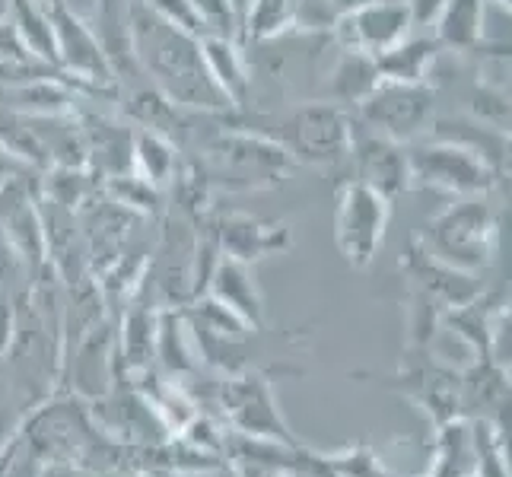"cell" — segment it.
Returning a JSON list of instances; mask_svg holds the SVG:
<instances>
[{"mask_svg": "<svg viewBox=\"0 0 512 477\" xmlns=\"http://www.w3.org/2000/svg\"><path fill=\"white\" fill-rule=\"evenodd\" d=\"M131 48L140 74L172 105L194 115L229 118L236 115L233 102L210 77L201 55V39L156 16L144 0H131Z\"/></svg>", "mask_w": 512, "mask_h": 477, "instance_id": "obj_1", "label": "cell"}, {"mask_svg": "<svg viewBox=\"0 0 512 477\" xmlns=\"http://www.w3.org/2000/svg\"><path fill=\"white\" fill-rule=\"evenodd\" d=\"M201 172L210 188L226 191H261L284 182L296 166L277 137L229 125L217 131L201 150Z\"/></svg>", "mask_w": 512, "mask_h": 477, "instance_id": "obj_2", "label": "cell"}, {"mask_svg": "<svg viewBox=\"0 0 512 477\" xmlns=\"http://www.w3.org/2000/svg\"><path fill=\"white\" fill-rule=\"evenodd\" d=\"M423 245L455 271L478 274L490 268L500 245V217L487 194L474 198H452L449 207L423 229Z\"/></svg>", "mask_w": 512, "mask_h": 477, "instance_id": "obj_3", "label": "cell"}, {"mask_svg": "<svg viewBox=\"0 0 512 477\" xmlns=\"http://www.w3.org/2000/svg\"><path fill=\"white\" fill-rule=\"evenodd\" d=\"M353 125L382 134L398 144H411L427 134L436 118V86L433 83H392L379 80L350 109Z\"/></svg>", "mask_w": 512, "mask_h": 477, "instance_id": "obj_4", "label": "cell"}, {"mask_svg": "<svg viewBox=\"0 0 512 477\" xmlns=\"http://www.w3.org/2000/svg\"><path fill=\"white\" fill-rule=\"evenodd\" d=\"M220 408L229 433L252 436V439H271L284 446H303L293 436L290 423L280 414L274 376L268 369L242 366L220 382Z\"/></svg>", "mask_w": 512, "mask_h": 477, "instance_id": "obj_5", "label": "cell"}, {"mask_svg": "<svg viewBox=\"0 0 512 477\" xmlns=\"http://www.w3.org/2000/svg\"><path fill=\"white\" fill-rule=\"evenodd\" d=\"M411 159V188H430L449 198H474L490 194L503 175L484 156L455 144V140L433 137L430 144L408 147Z\"/></svg>", "mask_w": 512, "mask_h": 477, "instance_id": "obj_6", "label": "cell"}, {"mask_svg": "<svg viewBox=\"0 0 512 477\" xmlns=\"http://www.w3.org/2000/svg\"><path fill=\"white\" fill-rule=\"evenodd\" d=\"M280 144L287 147L293 163L306 166H338L350 153L353 140V115L344 105L331 99L299 102L284 118Z\"/></svg>", "mask_w": 512, "mask_h": 477, "instance_id": "obj_7", "label": "cell"}, {"mask_svg": "<svg viewBox=\"0 0 512 477\" xmlns=\"http://www.w3.org/2000/svg\"><path fill=\"white\" fill-rule=\"evenodd\" d=\"M392 220V201L360 182H341L334 201V245L350 268H369L376 261L385 229Z\"/></svg>", "mask_w": 512, "mask_h": 477, "instance_id": "obj_8", "label": "cell"}, {"mask_svg": "<svg viewBox=\"0 0 512 477\" xmlns=\"http://www.w3.org/2000/svg\"><path fill=\"white\" fill-rule=\"evenodd\" d=\"M51 26H55V48H58V70L77 86L80 93L115 96L118 83L109 67V58L96 39L93 26L86 23L70 4L51 7Z\"/></svg>", "mask_w": 512, "mask_h": 477, "instance_id": "obj_9", "label": "cell"}, {"mask_svg": "<svg viewBox=\"0 0 512 477\" xmlns=\"http://www.w3.org/2000/svg\"><path fill=\"white\" fill-rule=\"evenodd\" d=\"M388 388H398L404 398H411L417 408L433 420V427L452 417H462V398H458V373L446 363H439L430 347L411 350V363L401 366Z\"/></svg>", "mask_w": 512, "mask_h": 477, "instance_id": "obj_10", "label": "cell"}, {"mask_svg": "<svg viewBox=\"0 0 512 477\" xmlns=\"http://www.w3.org/2000/svg\"><path fill=\"white\" fill-rule=\"evenodd\" d=\"M411 16L404 0H373L341 13L331 26L334 42L360 55H382L392 45L411 35Z\"/></svg>", "mask_w": 512, "mask_h": 477, "instance_id": "obj_11", "label": "cell"}, {"mask_svg": "<svg viewBox=\"0 0 512 477\" xmlns=\"http://www.w3.org/2000/svg\"><path fill=\"white\" fill-rule=\"evenodd\" d=\"M347 159H353V182L379 191L382 198H388L392 204L404 191H411L408 144H398V140H388L382 134L363 131V128L357 131V125H353Z\"/></svg>", "mask_w": 512, "mask_h": 477, "instance_id": "obj_12", "label": "cell"}, {"mask_svg": "<svg viewBox=\"0 0 512 477\" xmlns=\"http://www.w3.org/2000/svg\"><path fill=\"white\" fill-rule=\"evenodd\" d=\"M398 268L404 274V287H411L423 296H430L433 303L449 312L455 306H465L471 303L474 296H481V284L474 274L465 271H455L449 264L439 261L427 245H423L420 236L411 239V249L404 252V258L398 261Z\"/></svg>", "mask_w": 512, "mask_h": 477, "instance_id": "obj_13", "label": "cell"}, {"mask_svg": "<svg viewBox=\"0 0 512 477\" xmlns=\"http://www.w3.org/2000/svg\"><path fill=\"white\" fill-rule=\"evenodd\" d=\"M214 233L220 255L242 264H258L293 249V229L287 220H258L242 210H226L214 217Z\"/></svg>", "mask_w": 512, "mask_h": 477, "instance_id": "obj_14", "label": "cell"}, {"mask_svg": "<svg viewBox=\"0 0 512 477\" xmlns=\"http://www.w3.org/2000/svg\"><path fill=\"white\" fill-rule=\"evenodd\" d=\"M204 293L214 296L220 306H226L236 318H242L249 328H255V331L264 328V296H261L252 264H242V261L220 255L217 268L210 271Z\"/></svg>", "mask_w": 512, "mask_h": 477, "instance_id": "obj_15", "label": "cell"}, {"mask_svg": "<svg viewBox=\"0 0 512 477\" xmlns=\"http://www.w3.org/2000/svg\"><path fill=\"white\" fill-rule=\"evenodd\" d=\"M201 55L214 83L233 102V109H245L252 96V64L245 45L239 39H226V35H201Z\"/></svg>", "mask_w": 512, "mask_h": 477, "instance_id": "obj_16", "label": "cell"}, {"mask_svg": "<svg viewBox=\"0 0 512 477\" xmlns=\"http://www.w3.org/2000/svg\"><path fill=\"white\" fill-rule=\"evenodd\" d=\"M153 363L169 379H188L201 369L198 347H194L191 328L182 309H160L156 315V341H153Z\"/></svg>", "mask_w": 512, "mask_h": 477, "instance_id": "obj_17", "label": "cell"}, {"mask_svg": "<svg viewBox=\"0 0 512 477\" xmlns=\"http://www.w3.org/2000/svg\"><path fill=\"white\" fill-rule=\"evenodd\" d=\"M484 13L487 0H446L433 23V39L452 55H474L484 48Z\"/></svg>", "mask_w": 512, "mask_h": 477, "instance_id": "obj_18", "label": "cell"}, {"mask_svg": "<svg viewBox=\"0 0 512 477\" xmlns=\"http://www.w3.org/2000/svg\"><path fill=\"white\" fill-rule=\"evenodd\" d=\"M439 42L433 35H408L398 45H392L382 55H376L379 80L392 83H430L436 61H439Z\"/></svg>", "mask_w": 512, "mask_h": 477, "instance_id": "obj_19", "label": "cell"}, {"mask_svg": "<svg viewBox=\"0 0 512 477\" xmlns=\"http://www.w3.org/2000/svg\"><path fill=\"white\" fill-rule=\"evenodd\" d=\"M303 0H249L242 10L239 42L242 45H271L290 35L299 23Z\"/></svg>", "mask_w": 512, "mask_h": 477, "instance_id": "obj_20", "label": "cell"}, {"mask_svg": "<svg viewBox=\"0 0 512 477\" xmlns=\"http://www.w3.org/2000/svg\"><path fill=\"white\" fill-rule=\"evenodd\" d=\"M182 169V147L175 140L137 128L134 131V147H131V172H137L140 179H147L156 188H166L175 182V175Z\"/></svg>", "mask_w": 512, "mask_h": 477, "instance_id": "obj_21", "label": "cell"}, {"mask_svg": "<svg viewBox=\"0 0 512 477\" xmlns=\"http://www.w3.org/2000/svg\"><path fill=\"white\" fill-rule=\"evenodd\" d=\"M427 477H474V436L468 417H452L436 427Z\"/></svg>", "mask_w": 512, "mask_h": 477, "instance_id": "obj_22", "label": "cell"}, {"mask_svg": "<svg viewBox=\"0 0 512 477\" xmlns=\"http://www.w3.org/2000/svg\"><path fill=\"white\" fill-rule=\"evenodd\" d=\"M379 83V70H376V58L373 55H360V51H347L341 48V58L334 64V70L328 74V99L344 105V109H353L373 86Z\"/></svg>", "mask_w": 512, "mask_h": 477, "instance_id": "obj_23", "label": "cell"}, {"mask_svg": "<svg viewBox=\"0 0 512 477\" xmlns=\"http://www.w3.org/2000/svg\"><path fill=\"white\" fill-rule=\"evenodd\" d=\"M7 16L20 29L26 48L48 67H58L55 48V26H51V10L42 0H7Z\"/></svg>", "mask_w": 512, "mask_h": 477, "instance_id": "obj_24", "label": "cell"}, {"mask_svg": "<svg viewBox=\"0 0 512 477\" xmlns=\"http://www.w3.org/2000/svg\"><path fill=\"white\" fill-rule=\"evenodd\" d=\"M191 10L198 16L204 35L239 39V10L233 0H191Z\"/></svg>", "mask_w": 512, "mask_h": 477, "instance_id": "obj_25", "label": "cell"}, {"mask_svg": "<svg viewBox=\"0 0 512 477\" xmlns=\"http://www.w3.org/2000/svg\"><path fill=\"white\" fill-rule=\"evenodd\" d=\"M144 4L156 13V16H163L166 23H172V26H179V29H185V32H191V35H198L201 39V23H198V16H194V10H191V0H144Z\"/></svg>", "mask_w": 512, "mask_h": 477, "instance_id": "obj_26", "label": "cell"}, {"mask_svg": "<svg viewBox=\"0 0 512 477\" xmlns=\"http://www.w3.org/2000/svg\"><path fill=\"white\" fill-rule=\"evenodd\" d=\"M404 7H408V16H411V26L420 29V26H433L436 16L443 13L446 0H404Z\"/></svg>", "mask_w": 512, "mask_h": 477, "instance_id": "obj_27", "label": "cell"}, {"mask_svg": "<svg viewBox=\"0 0 512 477\" xmlns=\"http://www.w3.org/2000/svg\"><path fill=\"white\" fill-rule=\"evenodd\" d=\"M35 468H39V458H35V455L20 443V449H16V455H13V462H10V468H7L4 477H35Z\"/></svg>", "mask_w": 512, "mask_h": 477, "instance_id": "obj_28", "label": "cell"}, {"mask_svg": "<svg viewBox=\"0 0 512 477\" xmlns=\"http://www.w3.org/2000/svg\"><path fill=\"white\" fill-rule=\"evenodd\" d=\"M20 172H26V166L4 147V140H0V188H4L10 179H16Z\"/></svg>", "mask_w": 512, "mask_h": 477, "instance_id": "obj_29", "label": "cell"}, {"mask_svg": "<svg viewBox=\"0 0 512 477\" xmlns=\"http://www.w3.org/2000/svg\"><path fill=\"white\" fill-rule=\"evenodd\" d=\"M20 423H23V417H13L7 411H0V455H4L7 446L20 436Z\"/></svg>", "mask_w": 512, "mask_h": 477, "instance_id": "obj_30", "label": "cell"}, {"mask_svg": "<svg viewBox=\"0 0 512 477\" xmlns=\"http://www.w3.org/2000/svg\"><path fill=\"white\" fill-rule=\"evenodd\" d=\"M185 477H242V474H239V468L233 462H229V458H223V462L210 465V468H201V471H191Z\"/></svg>", "mask_w": 512, "mask_h": 477, "instance_id": "obj_31", "label": "cell"}, {"mask_svg": "<svg viewBox=\"0 0 512 477\" xmlns=\"http://www.w3.org/2000/svg\"><path fill=\"white\" fill-rule=\"evenodd\" d=\"M35 477H80V471L74 465H64V462H39Z\"/></svg>", "mask_w": 512, "mask_h": 477, "instance_id": "obj_32", "label": "cell"}, {"mask_svg": "<svg viewBox=\"0 0 512 477\" xmlns=\"http://www.w3.org/2000/svg\"><path fill=\"white\" fill-rule=\"evenodd\" d=\"M80 477H147V474L121 471V468H102V471H80Z\"/></svg>", "mask_w": 512, "mask_h": 477, "instance_id": "obj_33", "label": "cell"}, {"mask_svg": "<svg viewBox=\"0 0 512 477\" xmlns=\"http://www.w3.org/2000/svg\"><path fill=\"white\" fill-rule=\"evenodd\" d=\"M236 4V10H239V23H242V10H245V4H249V0H233Z\"/></svg>", "mask_w": 512, "mask_h": 477, "instance_id": "obj_34", "label": "cell"}, {"mask_svg": "<svg viewBox=\"0 0 512 477\" xmlns=\"http://www.w3.org/2000/svg\"><path fill=\"white\" fill-rule=\"evenodd\" d=\"M42 4H45V7L51 10V7H58V4H67V0H42Z\"/></svg>", "mask_w": 512, "mask_h": 477, "instance_id": "obj_35", "label": "cell"}, {"mask_svg": "<svg viewBox=\"0 0 512 477\" xmlns=\"http://www.w3.org/2000/svg\"><path fill=\"white\" fill-rule=\"evenodd\" d=\"M423 477H427V474H423Z\"/></svg>", "mask_w": 512, "mask_h": 477, "instance_id": "obj_36", "label": "cell"}]
</instances>
